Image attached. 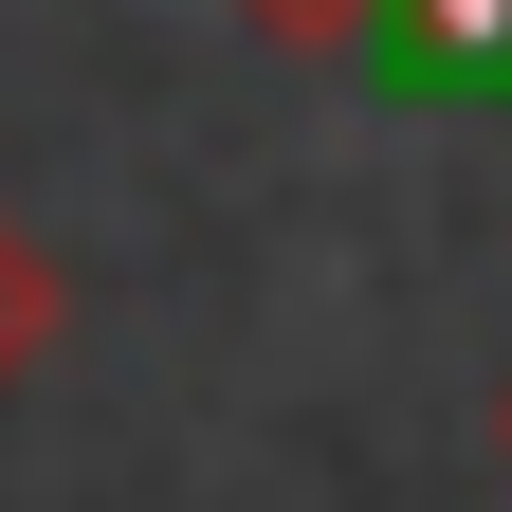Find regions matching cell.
I'll return each instance as SVG.
<instances>
[{
  "label": "cell",
  "mask_w": 512,
  "mask_h": 512,
  "mask_svg": "<svg viewBox=\"0 0 512 512\" xmlns=\"http://www.w3.org/2000/svg\"><path fill=\"white\" fill-rule=\"evenodd\" d=\"M55 348H74V275H55L37 220H0V384H37Z\"/></svg>",
  "instance_id": "cell-1"
},
{
  "label": "cell",
  "mask_w": 512,
  "mask_h": 512,
  "mask_svg": "<svg viewBox=\"0 0 512 512\" xmlns=\"http://www.w3.org/2000/svg\"><path fill=\"white\" fill-rule=\"evenodd\" d=\"M238 19L275 37V55H348V37H366V0H238Z\"/></svg>",
  "instance_id": "cell-2"
},
{
  "label": "cell",
  "mask_w": 512,
  "mask_h": 512,
  "mask_svg": "<svg viewBox=\"0 0 512 512\" xmlns=\"http://www.w3.org/2000/svg\"><path fill=\"white\" fill-rule=\"evenodd\" d=\"M494 439H512V403H494Z\"/></svg>",
  "instance_id": "cell-3"
}]
</instances>
